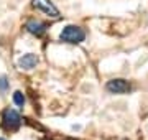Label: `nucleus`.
Here are the masks:
<instances>
[{
  "mask_svg": "<svg viewBox=\"0 0 148 140\" xmlns=\"http://www.w3.org/2000/svg\"><path fill=\"white\" fill-rule=\"evenodd\" d=\"M84 38H86L84 30L79 27H74V25H69L61 32V40L66 41V43H81V41H84Z\"/></svg>",
  "mask_w": 148,
  "mask_h": 140,
  "instance_id": "f257e3e1",
  "label": "nucleus"
},
{
  "mask_svg": "<svg viewBox=\"0 0 148 140\" xmlns=\"http://www.w3.org/2000/svg\"><path fill=\"white\" fill-rule=\"evenodd\" d=\"M3 127L7 130H16L21 125V117L20 114L13 110V109H5L3 110Z\"/></svg>",
  "mask_w": 148,
  "mask_h": 140,
  "instance_id": "f03ea898",
  "label": "nucleus"
},
{
  "mask_svg": "<svg viewBox=\"0 0 148 140\" xmlns=\"http://www.w3.org/2000/svg\"><path fill=\"white\" fill-rule=\"evenodd\" d=\"M33 7L38 8V10H41L43 13H46L48 16H53V18L59 16V10L49 0H33Z\"/></svg>",
  "mask_w": 148,
  "mask_h": 140,
  "instance_id": "7ed1b4c3",
  "label": "nucleus"
},
{
  "mask_svg": "<svg viewBox=\"0 0 148 140\" xmlns=\"http://www.w3.org/2000/svg\"><path fill=\"white\" fill-rule=\"evenodd\" d=\"M106 89L112 94H123V92H128L130 84L125 79H112L106 84Z\"/></svg>",
  "mask_w": 148,
  "mask_h": 140,
  "instance_id": "20e7f679",
  "label": "nucleus"
},
{
  "mask_svg": "<svg viewBox=\"0 0 148 140\" xmlns=\"http://www.w3.org/2000/svg\"><path fill=\"white\" fill-rule=\"evenodd\" d=\"M38 56L36 54H32V53H28V54H23L20 59H18V68L20 69H33L35 66L38 65Z\"/></svg>",
  "mask_w": 148,
  "mask_h": 140,
  "instance_id": "39448f33",
  "label": "nucleus"
},
{
  "mask_svg": "<svg viewBox=\"0 0 148 140\" xmlns=\"http://www.w3.org/2000/svg\"><path fill=\"white\" fill-rule=\"evenodd\" d=\"M27 30L33 35H41V33H45V25L41 22H36V20H30L27 23Z\"/></svg>",
  "mask_w": 148,
  "mask_h": 140,
  "instance_id": "423d86ee",
  "label": "nucleus"
},
{
  "mask_svg": "<svg viewBox=\"0 0 148 140\" xmlns=\"http://www.w3.org/2000/svg\"><path fill=\"white\" fill-rule=\"evenodd\" d=\"M13 102L21 107V106L25 104V96H23L20 91H15V92H13Z\"/></svg>",
  "mask_w": 148,
  "mask_h": 140,
  "instance_id": "0eeeda50",
  "label": "nucleus"
},
{
  "mask_svg": "<svg viewBox=\"0 0 148 140\" xmlns=\"http://www.w3.org/2000/svg\"><path fill=\"white\" fill-rule=\"evenodd\" d=\"M7 87H8V82L3 76H0V91H5Z\"/></svg>",
  "mask_w": 148,
  "mask_h": 140,
  "instance_id": "6e6552de",
  "label": "nucleus"
},
{
  "mask_svg": "<svg viewBox=\"0 0 148 140\" xmlns=\"http://www.w3.org/2000/svg\"><path fill=\"white\" fill-rule=\"evenodd\" d=\"M0 140H5V139H0Z\"/></svg>",
  "mask_w": 148,
  "mask_h": 140,
  "instance_id": "1a4fd4ad",
  "label": "nucleus"
}]
</instances>
